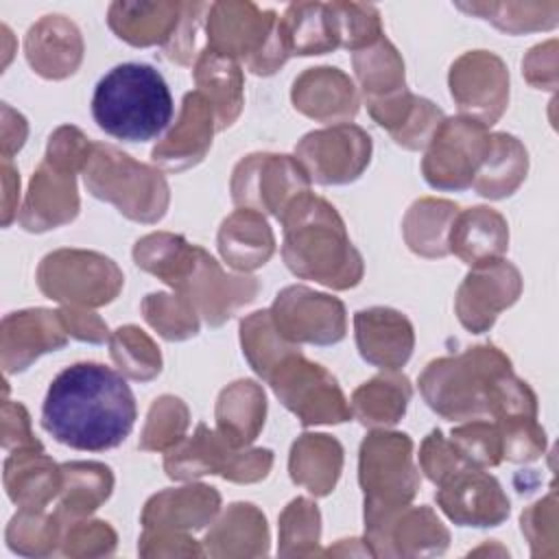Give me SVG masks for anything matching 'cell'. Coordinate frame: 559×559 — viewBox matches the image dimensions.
I'll list each match as a JSON object with an SVG mask.
<instances>
[{
	"label": "cell",
	"instance_id": "obj_1",
	"mask_svg": "<svg viewBox=\"0 0 559 559\" xmlns=\"http://www.w3.org/2000/svg\"><path fill=\"white\" fill-rule=\"evenodd\" d=\"M135 397L127 380L100 362H74L50 382L41 428L59 443L105 452L118 448L133 430Z\"/></svg>",
	"mask_w": 559,
	"mask_h": 559
},
{
	"label": "cell",
	"instance_id": "obj_2",
	"mask_svg": "<svg viewBox=\"0 0 559 559\" xmlns=\"http://www.w3.org/2000/svg\"><path fill=\"white\" fill-rule=\"evenodd\" d=\"M280 221L284 223L282 253L295 275L332 288L360 282L362 260L330 203L304 192L290 201Z\"/></svg>",
	"mask_w": 559,
	"mask_h": 559
},
{
	"label": "cell",
	"instance_id": "obj_3",
	"mask_svg": "<svg viewBox=\"0 0 559 559\" xmlns=\"http://www.w3.org/2000/svg\"><path fill=\"white\" fill-rule=\"evenodd\" d=\"M173 114V94L162 72L140 61L114 66L92 94L94 122L122 142L155 140L170 124Z\"/></svg>",
	"mask_w": 559,
	"mask_h": 559
},
{
	"label": "cell",
	"instance_id": "obj_4",
	"mask_svg": "<svg viewBox=\"0 0 559 559\" xmlns=\"http://www.w3.org/2000/svg\"><path fill=\"white\" fill-rule=\"evenodd\" d=\"M507 371L509 360L496 347L483 345L430 362L419 386L430 408L450 419H467L489 413L493 386Z\"/></svg>",
	"mask_w": 559,
	"mask_h": 559
},
{
	"label": "cell",
	"instance_id": "obj_5",
	"mask_svg": "<svg viewBox=\"0 0 559 559\" xmlns=\"http://www.w3.org/2000/svg\"><path fill=\"white\" fill-rule=\"evenodd\" d=\"M277 22L273 11L251 2H214L207 7V48L242 57L255 74H273L288 57Z\"/></svg>",
	"mask_w": 559,
	"mask_h": 559
},
{
	"label": "cell",
	"instance_id": "obj_6",
	"mask_svg": "<svg viewBox=\"0 0 559 559\" xmlns=\"http://www.w3.org/2000/svg\"><path fill=\"white\" fill-rule=\"evenodd\" d=\"M85 183L94 197L111 201L122 214L142 223L162 218L168 203V188L159 173L105 144H92Z\"/></svg>",
	"mask_w": 559,
	"mask_h": 559
},
{
	"label": "cell",
	"instance_id": "obj_7",
	"mask_svg": "<svg viewBox=\"0 0 559 559\" xmlns=\"http://www.w3.org/2000/svg\"><path fill=\"white\" fill-rule=\"evenodd\" d=\"M37 284L50 299L100 306L114 299L122 275L109 258L63 249L41 260Z\"/></svg>",
	"mask_w": 559,
	"mask_h": 559
},
{
	"label": "cell",
	"instance_id": "obj_8",
	"mask_svg": "<svg viewBox=\"0 0 559 559\" xmlns=\"http://www.w3.org/2000/svg\"><path fill=\"white\" fill-rule=\"evenodd\" d=\"M269 382L282 404L293 411L304 426L338 424L352 415L336 380L319 365L301 358L299 352L282 360Z\"/></svg>",
	"mask_w": 559,
	"mask_h": 559
},
{
	"label": "cell",
	"instance_id": "obj_9",
	"mask_svg": "<svg viewBox=\"0 0 559 559\" xmlns=\"http://www.w3.org/2000/svg\"><path fill=\"white\" fill-rule=\"evenodd\" d=\"M491 135L474 118L443 120L430 138L424 159V177L432 188L463 190L472 186L489 153Z\"/></svg>",
	"mask_w": 559,
	"mask_h": 559
},
{
	"label": "cell",
	"instance_id": "obj_10",
	"mask_svg": "<svg viewBox=\"0 0 559 559\" xmlns=\"http://www.w3.org/2000/svg\"><path fill=\"white\" fill-rule=\"evenodd\" d=\"M231 190L238 205L280 218L290 201L308 192V175L286 155H249L236 166Z\"/></svg>",
	"mask_w": 559,
	"mask_h": 559
},
{
	"label": "cell",
	"instance_id": "obj_11",
	"mask_svg": "<svg viewBox=\"0 0 559 559\" xmlns=\"http://www.w3.org/2000/svg\"><path fill=\"white\" fill-rule=\"evenodd\" d=\"M269 312L275 330L288 343L330 345L345 336L343 304L304 286L282 290Z\"/></svg>",
	"mask_w": 559,
	"mask_h": 559
},
{
	"label": "cell",
	"instance_id": "obj_12",
	"mask_svg": "<svg viewBox=\"0 0 559 559\" xmlns=\"http://www.w3.org/2000/svg\"><path fill=\"white\" fill-rule=\"evenodd\" d=\"M369 155L371 140L354 124L312 131L297 146V157L301 159L310 179L319 183L354 181L369 164Z\"/></svg>",
	"mask_w": 559,
	"mask_h": 559
},
{
	"label": "cell",
	"instance_id": "obj_13",
	"mask_svg": "<svg viewBox=\"0 0 559 559\" xmlns=\"http://www.w3.org/2000/svg\"><path fill=\"white\" fill-rule=\"evenodd\" d=\"M509 76L502 61L485 50H474L463 55L450 72V90L463 111L480 118V124H493L500 116Z\"/></svg>",
	"mask_w": 559,
	"mask_h": 559
},
{
	"label": "cell",
	"instance_id": "obj_14",
	"mask_svg": "<svg viewBox=\"0 0 559 559\" xmlns=\"http://www.w3.org/2000/svg\"><path fill=\"white\" fill-rule=\"evenodd\" d=\"M411 439L400 432H373L360 445V485L365 500H373L384 485L393 487L395 500H411L417 476L411 463Z\"/></svg>",
	"mask_w": 559,
	"mask_h": 559
},
{
	"label": "cell",
	"instance_id": "obj_15",
	"mask_svg": "<svg viewBox=\"0 0 559 559\" xmlns=\"http://www.w3.org/2000/svg\"><path fill=\"white\" fill-rule=\"evenodd\" d=\"M520 293V275L504 260H491L469 273L456 295L461 323L472 332L491 328L496 314L511 306Z\"/></svg>",
	"mask_w": 559,
	"mask_h": 559
},
{
	"label": "cell",
	"instance_id": "obj_16",
	"mask_svg": "<svg viewBox=\"0 0 559 559\" xmlns=\"http://www.w3.org/2000/svg\"><path fill=\"white\" fill-rule=\"evenodd\" d=\"M437 500L441 509L463 526H496L509 515V500L502 496L500 485L474 467L450 476L437 493Z\"/></svg>",
	"mask_w": 559,
	"mask_h": 559
},
{
	"label": "cell",
	"instance_id": "obj_17",
	"mask_svg": "<svg viewBox=\"0 0 559 559\" xmlns=\"http://www.w3.org/2000/svg\"><path fill=\"white\" fill-rule=\"evenodd\" d=\"M66 325L59 312L22 310L2 321V365L7 373L26 369L39 354L66 345Z\"/></svg>",
	"mask_w": 559,
	"mask_h": 559
},
{
	"label": "cell",
	"instance_id": "obj_18",
	"mask_svg": "<svg viewBox=\"0 0 559 559\" xmlns=\"http://www.w3.org/2000/svg\"><path fill=\"white\" fill-rule=\"evenodd\" d=\"M79 197L74 175L44 162L31 179L20 223L28 231H44L76 216Z\"/></svg>",
	"mask_w": 559,
	"mask_h": 559
},
{
	"label": "cell",
	"instance_id": "obj_19",
	"mask_svg": "<svg viewBox=\"0 0 559 559\" xmlns=\"http://www.w3.org/2000/svg\"><path fill=\"white\" fill-rule=\"evenodd\" d=\"M360 356L378 367H402L413 349V328L391 308H369L354 317Z\"/></svg>",
	"mask_w": 559,
	"mask_h": 559
},
{
	"label": "cell",
	"instance_id": "obj_20",
	"mask_svg": "<svg viewBox=\"0 0 559 559\" xmlns=\"http://www.w3.org/2000/svg\"><path fill=\"white\" fill-rule=\"evenodd\" d=\"M81 55V35L63 15H46L28 28L26 59L37 74L63 79L76 70Z\"/></svg>",
	"mask_w": 559,
	"mask_h": 559
},
{
	"label": "cell",
	"instance_id": "obj_21",
	"mask_svg": "<svg viewBox=\"0 0 559 559\" xmlns=\"http://www.w3.org/2000/svg\"><path fill=\"white\" fill-rule=\"evenodd\" d=\"M212 114L214 107L201 92L186 94L181 120L170 135L155 146L153 159L170 170L197 164L212 144Z\"/></svg>",
	"mask_w": 559,
	"mask_h": 559
},
{
	"label": "cell",
	"instance_id": "obj_22",
	"mask_svg": "<svg viewBox=\"0 0 559 559\" xmlns=\"http://www.w3.org/2000/svg\"><path fill=\"white\" fill-rule=\"evenodd\" d=\"M295 107L317 120L352 118L358 109L352 81L338 68H310L293 85Z\"/></svg>",
	"mask_w": 559,
	"mask_h": 559
},
{
	"label": "cell",
	"instance_id": "obj_23",
	"mask_svg": "<svg viewBox=\"0 0 559 559\" xmlns=\"http://www.w3.org/2000/svg\"><path fill=\"white\" fill-rule=\"evenodd\" d=\"M183 13V2H114L109 7L111 31L133 44H168Z\"/></svg>",
	"mask_w": 559,
	"mask_h": 559
},
{
	"label": "cell",
	"instance_id": "obj_24",
	"mask_svg": "<svg viewBox=\"0 0 559 559\" xmlns=\"http://www.w3.org/2000/svg\"><path fill=\"white\" fill-rule=\"evenodd\" d=\"M277 26L288 55H323L341 46L336 17L323 2H293Z\"/></svg>",
	"mask_w": 559,
	"mask_h": 559
},
{
	"label": "cell",
	"instance_id": "obj_25",
	"mask_svg": "<svg viewBox=\"0 0 559 559\" xmlns=\"http://www.w3.org/2000/svg\"><path fill=\"white\" fill-rule=\"evenodd\" d=\"M507 223L489 207H472L454 216L448 249L467 264H487L507 249Z\"/></svg>",
	"mask_w": 559,
	"mask_h": 559
},
{
	"label": "cell",
	"instance_id": "obj_26",
	"mask_svg": "<svg viewBox=\"0 0 559 559\" xmlns=\"http://www.w3.org/2000/svg\"><path fill=\"white\" fill-rule=\"evenodd\" d=\"M61 474L57 465L44 456L41 448H24L4 463L7 493L24 509H41L59 489Z\"/></svg>",
	"mask_w": 559,
	"mask_h": 559
},
{
	"label": "cell",
	"instance_id": "obj_27",
	"mask_svg": "<svg viewBox=\"0 0 559 559\" xmlns=\"http://www.w3.org/2000/svg\"><path fill=\"white\" fill-rule=\"evenodd\" d=\"M273 234L255 210H238L218 231V249L229 266L251 271L262 266L273 253Z\"/></svg>",
	"mask_w": 559,
	"mask_h": 559
},
{
	"label": "cell",
	"instance_id": "obj_28",
	"mask_svg": "<svg viewBox=\"0 0 559 559\" xmlns=\"http://www.w3.org/2000/svg\"><path fill=\"white\" fill-rule=\"evenodd\" d=\"M264 393L251 380H240L225 389L216 408L223 441L231 448L251 443L264 424Z\"/></svg>",
	"mask_w": 559,
	"mask_h": 559
},
{
	"label": "cell",
	"instance_id": "obj_29",
	"mask_svg": "<svg viewBox=\"0 0 559 559\" xmlns=\"http://www.w3.org/2000/svg\"><path fill=\"white\" fill-rule=\"evenodd\" d=\"M354 68L362 83L367 105H380L404 94V63L397 50L380 37L376 44L354 52Z\"/></svg>",
	"mask_w": 559,
	"mask_h": 559
},
{
	"label": "cell",
	"instance_id": "obj_30",
	"mask_svg": "<svg viewBox=\"0 0 559 559\" xmlns=\"http://www.w3.org/2000/svg\"><path fill=\"white\" fill-rule=\"evenodd\" d=\"M526 173V151L507 133L491 135L489 153L478 168L472 186L478 194L502 199L515 190Z\"/></svg>",
	"mask_w": 559,
	"mask_h": 559
},
{
	"label": "cell",
	"instance_id": "obj_31",
	"mask_svg": "<svg viewBox=\"0 0 559 559\" xmlns=\"http://www.w3.org/2000/svg\"><path fill=\"white\" fill-rule=\"evenodd\" d=\"M194 76L201 90L210 92V96L216 100L214 114L218 118V129H225L227 124H231L242 105V94H240L242 81H240V70L236 61L207 48L201 52L197 61Z\"/></svg>",
	"mask_w": 559,
	"mask_h": 559
},
{
	"label": "cell",
	"instance_id": "obj_32",
	"mask_svg": "<svg viewBox=\"0 0 559 559\" xmlns=\"http://www.w3.org/2000/svg\"><path fill=\"white\" fill-rule=\"evenodd\" d=\"M456 216V205L450 201H417L404 223L406 242L415 253L428 258H441L448 249V236L452 221Z\"/></svg>",
	"mask_w": 559,
	"mask_h": 559
},
{
	"label": "cell",
	"instance_id": "obj_33",
	"mask_svg": "<svg viewBox=\"0 0 559 559\" xmlns=\"http://www.w3.org/2000/svg\"><path fill=\"white\" fill-rule=\"evenodd\" d=\"M343 450L338 441L330 439L328 435H304L299 441H295L290 452V476L295 483L306 485L308 491L314 483V469H319L321 480V493H330L343 461Z\"/></svg>",
	"mask_w": 559,
	"mask_h": 559
},
{
	"label": "cell",
	"instance_id": "obj_34",
	"mask_svg": "<svg viewBox=\"0 0 559 559\" xmlns=\"http://www.w3.org/2000/svg\"><path fill=\"white\" fill-rule=\"evenodd\" d=\"M408 397L411 386L404 376H380L354 393V411L365 426H386L404 415Z\"/></svg>",
	"mask_w": 559,
	"mask_h": 559
},
{
	"label": "cell",
	"instance_id": "obj_35",
	"mask_svg": "<svg viewBox=\"0 0 559 559\" xmlns=\"http://www.w3.org/2000/svg\"><path fill=\"white\" fill-rule=\"evenodd\" d=\"M240 338L251 367L264 380L271 378L282 360H286L290 354H297L295 345L275 330L269 310L253 312L249 319H245L240 325Z\"/></svg>",
	"mask_w": 559,
	"mask_h": 559
},
{
	"label": "cell",
	"instance_id": "obj_36",
	"mask_svg": "<svg viewBox=\"0 0 559 559\" xmlns=\"http://www.w3.org/2000/svg\"><path fill=\"white\" fill-rule=\"evenodd\" d=\"M111 356L120 371H124L129 378L135 380H151L155 373H159L162 358L157 347L151 343V338L133 328H120L111 338Z\"/></svg>",
	"mask_w": 559,
	"mask_h": 559
},
{
	"label": "cell",
	"instance_id": "obj_37",
	"mask_svg": "<svg viewBox=\"0 0 559 559\" xmlns=\"http://www.w3.org/2000/svg\"><path fill=\"white\" fill-rule=\"evenodd\" d=\"M192 304L183 295H148L144 299L146 321L159 330L168 341H181L194 336L199 330Z\"/></svg>",
	"mask_w": 559,
	"mask_h": 559
},
{
	"label": "cell",
	"instance_id": "obj_38",
	"mask_svg": "<svg viewBox=\"0 0 559 559\" xmlns=\"http://www.w3.org/2000/svg\"><path fill=\"white\" fill-rule=\"evenodd\" d=\"M68 478V498L61 504V511L81 509L92 511L100 500L109 496L111 474L105 465L98 463H72L61 467Z\"/></svg>",
	"mask_w": 559,
	"mask_h": 559
},
{
	"label": "cell",
	"instance_id": "obj_39",
	"mask_svg": "<svg viewBox=\"0 0 559 559\" xmlns=\"http://www.w3.org/2000/svg\"><path fill=\"white\" fill-rule=\"evenodd\" d=\"M330 7L338 24V37L343 48L360 50L382 37L380 13L376 7L358 2H330Z\"/></svg>",
	"mask_w": 559,
	"mask_h": 559
},
{
	"label": "cell",
	"instance_id": "obj_40",
	"mask_svg": "<svg viewBox=\"0 0 559 559\" xmlns=\"http://www.w3.org/2000/svg\"><path fill=\"white\" fill-rule=\"evenodd\" d=\"M188 426V411L181 404V400L164 395L155 400L148 424L144 428L142 437V448L144 450H162L166 445H173L181 439L183 430Z\"/></svg>",
	"mask_w": 559,
	"mask_h": 559
},
{
	"label": "cell",
	"instance_id": "obj_41",
	"mask_svg": "<svg viewBox=\"0 0 559 559\" xmlns=\"http://www.w3.org/2000/svg\"><path fill=\"white\" fill-rule=\"evenodd\" d=\"M452 445L469 465H496L502 456L498 428L480 421L452 430Z\"/></svg>",
	"mask_w": 559,
	"mask_h": 559
},
{
	"label": "cell",
	"instance_id": "obj_42",
	"mask_svg": "<svg viewBox=\"0 0 559 559\" xmlns=\"http://www.w3.org/2000/svg\"><path fill=\"white\" fill-rule=\"evenodd\" d=\"M421 467L432 483L443 485L450 476H454L456 472L472 467V465L459 454V450L454 445H448L441 439L439 430H432L421 448Z\"/></svg>",
	"mask_w": 559,
	"mask_h": 559
},
{
	"label": "cell",
	"instance_id": "obj_43",
	"mask_svg": "<svg viewBox=\"0 0 559 559\" xmlns=\"http://www.w3.org/2000/svg\"><path fill=\"white\" fill-rule=\"evenodd\" d=\"M59 314H61L66 330L72 332V336H76L81 341H90V343H100L107 338V325H103L96 314L79 312V310H70V308H63Z\"/></svg>",
	"mask_w": 559,
	"mask_h": 559
}]
</instances>
